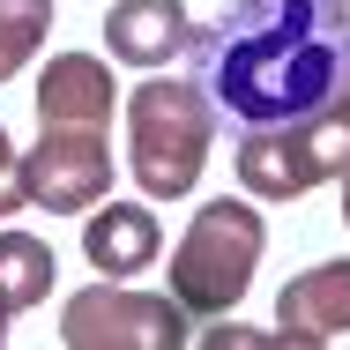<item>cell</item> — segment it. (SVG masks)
Instances as JSON below:
<instances>
[{
  "label": "cell",
  "instance_id": "cell-1",
  "mask_svg": "<svg viewBox=\"0 0 350 350\" xmlns=\"http://www.w3.org/2000/svg\"><path fill=\"white\" fill-rule=\"evenodd\" d=\"M194 82L216 112L269 127L336 105L350 75V15L343 0H224L209 30H194Z\"/></svg>",
  "mask_w": 350,
  "mask_h": 350
},
{
  "label": "cell",
  "instance_id": "cell-2",
  "mask_svg": "<svg viewBox=\"0 0 350 350\" xmlns=\"http://www.w3.org/2000/svg\"><path fill=\"white\" fill-rule=\"evenodd\" d=\"M209 149H216V97L202 82L149 75L127 97V164H135L149 202L194 194L202 172H209Z\"/></svg>",
  "mask_w": 350,
  "mask_h": 350
},
{
  "label": "cell",
  "instance_id": "cell-3",
  "mask_svg": "<svg viewBox=\"0 0 350 350\" xmlns=\"http://www.w3.org/2000/svg\"><path fill=\"white\" fill-rule=\"evenodd\" d=\"M261 246H269V224L254 209V194H246V202L194 209L187 239L172 246V298H179L194 321H224V313L246 298L254 269H261Z\"/></svg>",
  "mask_w": 350,
  "mask_h": 350
},
{
  "label": "cell",
  "instance_id": "cell-4",
  "mask_svg": "<svg viewBox=\"0 0 350 350\" xmlns=\"http://www.w3.org/2000/svg\"><path fill=\"white\" fill-rule=\"evenodd\" d=\"M239 164V187L254 202H298L328 179L350 172V112L343 105H321L306 120H269V127H246V142L231 149Z\"/></svg>",
  "mask_w": 350,
  "mask_h": 350
},
{
  "label": "cell",
  "instance_id": "cell-5",
  "mask_svg": "<svg viewBox=\"0 0 350 350\" xmlns=\"http://www.w3.org/2000/svg\"><path fill=\"white\" fill-rule=\"evenodd\" d=\"M60 343L68 350H179L194 343V313L179 298L127 291V276H97L60 306Z\"/></svg>",
  "mask_w": 350,
  "mask_h": 350
},
{
  "label": "cell",
  "instance_id": "cell-6",
  "mask_svg": "<svg viewBox=\"0 0 350 350\" xmlns=\"http://www.w3.org/2000/svg\"><path fill=\"white\" fill-rule=\"evenodd\" d=\"M23 179H30V209H45V216H90L105 194H112L105 127H45L38 149H23Z\"/></svg>",
  "mask_w": 350,
  "mask_h": 350
},
{
  "label": "cell",
  "instance_id": "cell-7",
  "mask_svg": "<svg viewBox=\"0 0 350 350\" xmlns=\"http://www.w3.org/2000/svg\"><path fill=\"white\" fill-rule=\"evenodd\" d=\"M343 336H350V261L298 269L276 298V343L313 350V343H343Z\"/></svg>",
  "mask_w": 350,
  "mask_h": 350
},
{
  "label": "cell",
  "instance_id": "cell-8",
  "mask_svg": "<svg viewBox=\"0 0 350 350\" xmlns=\"http://www.w3.org/2000/svg\"><path fill=\"white\" fill-rule=\"evenodd\" d=\"M120 82L97 53H53L38 75V127H112Z\"/></svg>",
  "mask_w": 350,
  "mask_h": 350
},
{
  "label": "cell",
  "instance_id": "cell-9",
  "mask_svg": "<svg viewBox=\"0 0 350 350\" xmlns=\"http://www.w3.org/2000/svg\"><path fill=\"white\" fill-rule=\"evenodd\" d=\"M194 45V15H187V0H120L112 15H105V53L120 60V68H164V60H179Z\"/></svg>",
  "mask_w": 350,
  "mask_h": 350
},
{
  "label": "cell",
  "instance_id": "cell-10",
  "mask_svg": "<svg viewBox=\"0 0 350 350\" xmlns=\"http://www.w3.org/2000/svg\"><path fill=\"white\" fill-rule=\"evenodd\" d=\"M82 254L105 276H142L164 254V224H157V209H142V202H97V209L82 216Z\"/></svg>",
  "mask_w": 350,
  "mask_h": 350
},
{
  "label": "cell",
  "instance_id": "cell-11",
  "mask_svg": "<svg viewBox=\"0 0 350 350\" xmlns=\"http://www.w3.org/2000/svg\"><path fill=\"white\" fill-rule=\"evenodd\" d=\"M53 276H60L53 246L8 224V231H0V306H8V313H30V306H45Z\"/></svg>",
  "mask_w": 350,
  "mask_h": 350
},
{
  "label": "cell",
  "instance_id": "cell-12",
  "mask_svg": "<svg viewBox=\"0 0 350 350\" xmlns=\"http://www.w3.org/2000/svg\"><path fill=\"white\" fill-rule=\"evenodd\" d=\"M45 30H53V0H0V82L38 60Z\"/></svg>",
  "mask_w": 350,
  "mask_h": 350
},
{
  "label": "cell",
  "instance_id": "cell-13",
  "mask_svg": "<svg viewBox=\"0 0 350 350\" xmlns=\"http://www.w3.org/2000/svg\"><path fill=\"white\" fill-rule=\"evenodd\" d=\"M15 209H30V179H23V149H15L8 127H0V224Z\"/></svg>",
  "mask_w": 350,
  "mask_h": 350
},
{
  "label": "cell",
  "instance_id": "cell-14",
  "mask_svg": "<svg viewBox=\"0 0 350 350\" xmlns=\"http://www.w3.org/2000/svg\"><path fill=\"white\" fill-rule=\"evenodd\" d=\"M336 105H343V112H350V75H343V90H336Z\"/></svg>",
  "mask_w": 350,
  "mask_h": 350
},
{
  "label": "cell",
  "instance_id": "cell-15",
  "mask_svg": "<svg viewBox=\"0 0 350 350\" xmlns=\"http://www.w3.org/2000/svg\"><path fill=\"white\" fill-rule=\"evenodd\" d=\"M343 224H350V172H343Z\"/></svg>",
  "mask_w": 350,
  "mask_h": 350
},
{
  "label": "cell",
  "instance_id": "cell-16",
  "mask_svg": "<svg viewBox=\"0 0 350 350\" xmlns=\"http://www.w3.org/2000/svg\"><path fill=\"white\" fill-rule=\"evenodd\" d=\"M8 321H15V313H8V306H0V343H8Z\"/></svg>",
  "mask_w": 350,
  "mask_h": 350
},
{
  "label": "cell",
  "instance_id": "cell-17",
  "mask_svg": "<svg viewBox=\"0 0 350 350\" xmlns=\"http://www.w3.org/2000/svg\"><path fill=\"white\" fill-rule=\"evenodd\" d=\"M343 15H350V0H343Z\"/></svg>",
  "mask_w": 350,
  "mask_h": 350
}]
</instances>
